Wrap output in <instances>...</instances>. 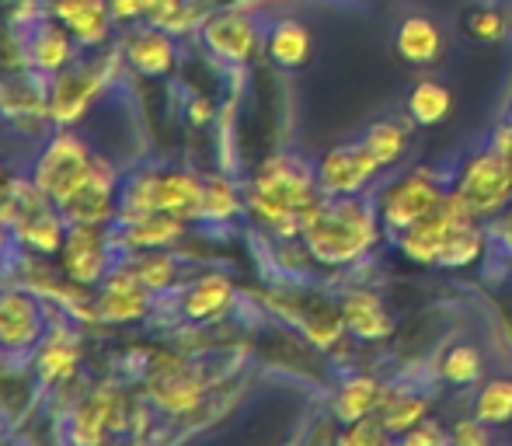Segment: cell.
<instances>
[{"label":"cell","instance_id":"cell-1","mask_svg":"<svg viewBox=\"0 0 512 446\" xmlns=\"http://www.w3.org/2000/svg\"><path fill=\"white\" fill-rule=\"evenodd\" d=\"M384 220H380L377 199L370 196H321L304 213V241L310 262L324 269H345L370 255L384 237Z\"/></svg>","mask_w":512,"mask_h":446},{"label":"cell","instance_id":"cell-2","mask_svg":"<svg viewBox=\"0 0 512 446\" xmlns=\"http://www.w3.org/2000/svg\"><path fill=\"white\" fill-rule=\"evenodd\" d=\"M314 168L293 154H272L262 161L255 178L244 189V206L276 237H300L304 230V213L321 199Z\"/></svg>","mask_w":512,"mask_h":446},{"label":"cell","instance_id":"cell-3","mask_svg":"<svg viewBox=\"0 0 512 446\" xmlns=\"http://www.w3.org/2000/svg\"><path fill=\"white\" fill-rule=\"evenodd\" d=\"M206 182L182 168H143L119 196V220L140 213H168L178 220H203Z\"/></svg>","mask_w":512,"mask_h":446},{"label":"cell","instance_id":"cell-4","mask_svg":"<svg viewBox=\"0 0 512 446\" xmlns=\"http://www.w3.org/2000/svg\"><path fill=\"white\" fill-rule=\"evenodd\" d=\"M446 196L443 178L432 168H411L405 175L391 178L387 185L377 189V210L380 220H384L387 234H401V230L415 227L418 220L432 217L439 210Z\"/></svg>","mask_w":512,"mask_h":446},{"label":"cell","instance_id":"cell-5","mask_svg":"<svg viewBox=\"0 0 512 446\" xmlns=\"http://www.w3.org/2000/svg\"><path fill=\"white\" fill-rule=\"evenodd\" d=\"M95 164H98V157L91 154L81 136L60 133L42 147L39 161H35V168H32V182L63 210V206L84 189V182L91 178Z\"/></svg>","mask_w":512,"mask_h":446},{"label":"cell","instance_id":"cell-6","mask_svg":"<svg viewBox=\"0 0 512 446\" xmlns=\"http://www.w3.org/2000/svg\"><path fill=\"white\" fill-rule=\"evenodd\" d=\"M457 185L481 220H495L512 206V161L492 147L464 157L457 168Z\"/></svg>","mask_w":512,"mask_h":446},{"label":"cell","instance_id":"cell-7","mask_svg":"<svg viewBox=\"0 0 512 446\" xmlns=\"http://www.w3.org/2000/svg\"><path fill=\"white\" fill-rule=\"evenodd\" d=\"M384 175V164L366 150L363 140L338 143V147L324 150L314 164L317 189L328 199L335 196H359V192L370 189L377 178Z\"/></svg>","mask_w":512,"mask_h":446},{"label":"cell","instance_id":"cell-8","mask_svg":"<svg viewBox=\"0 0 512 446\" xmlns=\"http://www.w3.org/2000/svg\"><path fill=\"white\" fill-rule=\"evenodd\" d=\"M63 276L74 286H102L112 265V237L102 223H70L60 248Z\"/></svg>","mask_w":512,"mask_h":446},{"label":"cell","instance_id":"cell-9","mask_svg":"<svg viewBox=\"0 0 512 446\" xmlns=\"http://www.w3.org/2000/svg\"><path fill=\"white\" fill-rule=\"evenodd\" d=\"M203 39L206 49L213 56H220L223 63H234V67H244V63L258 60L265 49V35L258 28V21L251 18L241 7H230V11H216L203 21Z\"/></svg>","mask_w":512,"mask_h":446},{"label":"cell","instance_id":"cell-10","mask_svg":"<svg viewBox=\"0 0 512 446\" xmlns=\"http://www.w3.org/2000/svg\"><path fill=\"white\" fill-rule=\"evenodd\" d=\"M49 335V311L35 293L11 286L0 290V349L32 352Z\"/></svg>","mask_w":512,"mask_h":446},{"label":"cell","instance_id":"cell-11","mask_svg":"<svg viewBox=\"0 0 512 446\" xmlns=\"http://www.w3.org/2000/svg\"><path fill=\"white\" fill-rule=\"evenodd\" d=\"M150 394L168 415H185L203 401L206 380L189 359L182 356H164L150 370Z\"/></svg>","mask_w":512,"mask_h":446},{"label":"cell","instance_id":"cell-12","mask_svg":"<svg viewBox=\"0 0 512 446\" xmlns=\"http://www.w3.org/2000/svg\"><path fill=\"white\" fill-rule=\"evenodd\" d=\"M147 311H150V290L136 276L133 265L108 272L95 300V318L108 321V325H129V321L143 318Z\"/></svg>","mask_w":512,"mask_h":446},{"label":"cell","instance_id":"cell-13","mask_svg":"<svg viewBox=\"0 0 512 446\" xmlns=\"http://www.w3.org/2000/svg\"><path fill=\"white\" fill-rule=\"evenodd\" d=\"M342 307L345 328L356 342L380 345L394 338V318L387 311V304L380 300V293H373L370 286H349L338 300Z\"/></svg>","mask_w":512,"mask_h":446},{"label":"cell","instance_id":"cell-14","mask_svg":"<svg viewBox=\"0 0 512 446\" xmlns=\"http://www.w3.org/2000/svg\"><path fill=\"white\" fill-rule=\"evenodd\" d=\"M394 49L408 67H436L443 60V28L429 14H408L398 21V32H394Z\"/></svg>","mask_w":512,"mask_h":446},{"label":"cell","instance_id":"cell-15","mask_svg":"<svg viewBox=\"0 0 512 446\" xmlns=\"http://www.w3.org/2000/svg\"><path fill=\"white\" fill-rule=\"evenodd\" d=\"M237 290L227 276L220 272H206V276L192 279L182 293V314L196 325H213V321L227 318L234 311Z\"/></svg>","mask_w":512,"mask_h":446},{"label":"cell","instance_id":"cell-16","mask_svg":"<svg viewBox=\"0 0 512 446\" xmlns=\"http://www.w3.org/2000/svg\"><path fill=\"white\" fill-rule=\"evenodd\" d=\"M53 14L77 39V46H102L112 32L108 0H53Z\"/></svg>","mask_w":512,"mask_h":446},{"label":"cell","instance_id":"cell-17","mask_svg":"<svg viewBox=\"0 0 512 446\" xmlns=\"http://www.w3.org/2000/svg\"><path fill=\"white\" fill-rule=\"evenodd\" d=\"M126 60L133 70H140L143 77H168L171 67L178 60V49L171 42L168 28H136L126 39Z\"/></svg>","mask_w":512,"mask_h":446},{"label":"cell","instance_id":"cell-18","mask_svg":"<svg viewBox=\"0 0 512 446\" xmlns=\"http://www.w3.org/2000/svg\"><path fill=\"white\" fill-rule=\"evenodd\" d=\"M453 227H460V223L446 217L443 210H436L432 217L418 220L415 227H408V230H401V234H394V244H398L401 258H408L411 265L432 269V265L439 262V248H443L446 234H450Z\"/></svg>","mask_w":512,"mask_h":446},{"label":"cell","instance_id":"cell-19","mask_svg":"<svg viewBox=\"0 0 512 446\" xmlns=\"http://www.w3.org/2000/svg\"><path fill=\"white\" fill-rule=\"evenodd\" d=\"M384 391L387 384L377 373H352V377L342 380V387L331 398V415L338 419V426H349V422H359L366 415H377Z\"/></svg>","mask_w":512,"mask_h":446},{"label":"cell","instance_id":"cell-20","mask_svg":"<svg viewBox=\"0 0 512 446\" xmlns=\"http://www.w3.org/2000/svg\"><path fill=\"white\" fill-rule=\"evenodd\" d=\"M98 70L81 67V70H60L53 84V98H49V115L56 122H74L81 119L84 109L91 105V98L98 95Z\"/></svg>","mask_w":512,"mask_h":446},{"label":"cell","instance_id":"cell-21","mask_svg":"<svg viewBox=\"0 0 512 446\" xmlns=\"http://www.w3.org/2000/svg\"><path fill=\"white\" fill-rule=\"evenodd\" d=\"M314 35L300 18H279L265 35V56L283 70H300L310 63Z\"/></svg>","mask_w":512,"mask_h":446},{"label":"cell","instance_id":"cell-22","mask_svg":"<svg viewBox=\"0 0 512 446\" xmlns=\"http://www.w3.org/2000/svg\"><path fill=\"white\" fill-rule=\"evenodd\" d=\"M429 408H432V401L425 398L422 391H415V387L387 384L384 398H380L377 415H380V422L387 426V433H391L394 440H401L408 429H415L418 422L429 419Z\"/></svg>","mask_w":512,"mask_h":446},{"label":"cell","instance_id":"cell-23","mask_svg":"<svg viewBox=\"0 0 512 446\" xmlns=\"http://www.w3.org/2000/svg\"><path fill=\"white\" fill-rule=\"evenodd\" d=\"M293 325L304 332V338L314 349L321 352H331L338 342H342L345 335H349V328H345V318H342V307L338 304H307L300 307L297 314H293Z\"/></svg>","mask_w":512,"mask_h":446},{"label":"cell","instance_id":"cell-24","mask_svg":"<svg viewBox=\"0 0 512 446\" xmlns=\"http://www.w3.org/2000/svg\"><path fill=\"white\" fill-rule=\"evenodd\" d=\"M488 230L478 223H460L446 234L443 248H439V269H450V272H464L471 265H478L485 258V248H488Z\"/></svg>","mask_w":512,"mask_h":446},{"label":"cell","instance_id":"cell-25","mask_svg":"<svg viewBox=\"0 0 512 446\" xmlns=\"http://www.w3.org/2000/svg\"><path fill=\"white\" fill-rule=\"evenodd\" d=\"M81 366V345L70 332L42 338L39 356H35V373H39L42 384H63L70 380Z\"/></svg>","mask_w":512,"mask_h":446},{"label":"cell","instance_id":"cell-26","mask_svg":"<svg viewBox=\"0 0 512 446\" xmlns=\"http://www.w3.org/2000/svg\"><path fill=\"white\" fill-rule=\"evenodd\" d=\"M74 35L67 32L63 25H39L32 35V46H28V56H32V63L39 70H46V74H60V70H67L70 63H74Z\"/></svg>","mask_w":512,"mask_h":446},{"label":"cell","instance_id":"cell-27","mask_svg":"<svg viewBox=\"0 0 512 446\" xmlns=\"http://www.w3.org/2000/svg\"><path fill=\"white\" fill-rule=\"evenodd\" d=\"M366 143L373 157L384 164V171L398 168L401 161L408 157V147H411V133L401 119H377L366 126V133L359 136Z\"/></svg>","mask_w":512,"mask_h":446},{"label":"cell","instance_id":"cell-28","mask_svg":"<svg viewBox=\"0 0 512 446\" xmlns=\"http://www.w3.org/2000/svg\"><path fill=\"white\" fill-rule=\"evenodd\" d=\"M408 115H411V122H418V126H425V129L439 126V122H446L453 115V91L446 88V84L425 77V81H418L415 88H411Z\"/></svg>","mask_w":512,"mask_h":446},{"label":"cell","instance_id":"cell-29","mask_svg":"<svg viewBox=\"0 0 512 446\" xmlns=\"http://www.w3.org/2000/svg\"><path fill=\"white\" fill-rule=\"evenodd\" d=\"M439 377L453 387H474L485 380V356H481L478 345L471 342H453L450 349L439 356L436 363Z\"/></svg>","mask_w":512,"mask_h":446},{"label":"cell","instance_id":"cell-30","mask_svg":"<svg viewBox=\"0 0 512 446\" xmlns=\"http://www.w3.org/2000/svg\"><path fill=\"white\" fill-rule=\"evenodd\" d=\"M471 415L485 422L488 429L509 426V422H512V377L481 380V391L474 394Z\"/></svg>","mask_w":512,"mask_h":446},{"label":"cell","instance_id":"cell-31","mask_svg":"<svg viewBox=\"0 0 512 446\" xmlns=\"http://www.w3.org/2000/svg\"><path fill=\"white\" fill-rule=\"evenodd\" d=\"M248 210L244 206V196L230 178L216 175V178H206V203H203V220H213V223H230L237 220L241 213Z\"/></svg>","mask_w":512,"mask_h":446},{"label":"cell","instance_id":"cell-32","mask_svg":"<svg viewBox=\"0 0 512 446\" xmlns=\"http://www.w3.org/2000/svg\"><path fill=\"white\" fill-rule=\"evenodd\" d=\"M136 269V276L143 279V286H147L150 293H157V290H171V286L178 283V258L171 255L168 248H154V251H147V255L140 258V262L133 265Z\"/></svg>","mask_w":512,"mask_h":446},{"label":"cell","instance_id":"cell-33","mask_svg":"<svg viewBox=\"0 0 512 446\" xmlns=\"http://www.w3.org/2000/svg\"><path fill=\"white\" fill-rule=\"evenodd\" d=\"M464 32L474 42H502L509 32V18L492 4H478L464 14Z\"/></svg>","mask_w":512,"mask_h":446},{"label":"cell","instance_id":"cell-34","mask_svg":"<svg viewBox=\"0 0 512 446\" xmlns=\"http://www.w3.org/2000/svg\"><path fill=\"white\" fill-rule=\"evenodd\" d=\"M391 440L394 436L387 433L380 415H366V419L349 422V426L338 429V443H345V446H387Z\"/></svg>","mask_w":512,"mask_h":446},{"label":"cell","instance_id":"cell-35","mask_svg":"<svg viewBox=\"0 0 512 446\" xmlns=\"http://www.w3.org/2000/svg\"><path fill=\"white\" fill-rule=\"evenodd\" d=\"M450 440L457 443V446H485L488 440H492V433H488V426L481 419H474V415H464V419L453 422Z\"/></svg>","mask_w":512,"mask_h":446},{"label":"cell","instance_id":"cell-36","mask_svg":"<svg viewBox=\"0 0 512 446\" xmlns=\"http://www.w3.org/2000/svg\"><path fill=\"white\" fill-rule=\"evenodd\" d=\"M401 443L405 446H443V443H450V433H446L436 419H425V422H418L415 429H408V433L401 436Z\"/></svg>","mask_w":512,"mask_h":446},{"label":"cell","instance_id":"cell-37","mask_svg":"<svg viewBox=\"0 0 512 446\" xmlns=\"http://www.w3.org/2000/svg\"><path fill=\"white\" fill-rule=\"evenodd\" d=\"M108 11H112L115 21L143 18V0H108Z\"/></svg>","mask_w":512,"mask_h":446},{"label":"cell","instance_id":"cell-38","mask_svg":"<svg viewBox=\"0 0 512 446\" xmlns=\"http://www.w3.org/2000/svg\"><path fill=\"white\" fill-rule=\"evenodd\" d=\"M492 150L506 157V161H512V122H502L492 133Z\"/></svg>","mask_w":512,"mask_h":446},{"label":"cell","instance_id":"cell-39","mask_svg":"<svg viewBox=\"0 0 512 446\" xmlns=\"http://www.w3.org/2000/svg\"><path fill=\"white\" fill-rule=\"evenodd\" d=\"M189 112H192V122H196V126H206V122H213L216 105L209 102V98H196V102L189 105Z\"/></svg>","mask_w":512,"mask_h":446},{"label":"cell","instance_id":"cell-40","mask_svg":"<svg viewBox=\"0 0 512 446\" xmlns=\"http://www.w3.org/2000/svg\"><path fill=\"white\" fill-rule=\"evenodd\" d=\"M4 185H7V182H4V168H0V189H4Z\"/></svg>","mask_w":512,"mask_h":446}]
</instances>
